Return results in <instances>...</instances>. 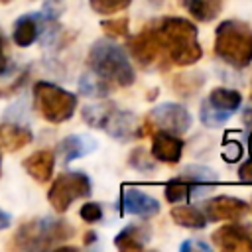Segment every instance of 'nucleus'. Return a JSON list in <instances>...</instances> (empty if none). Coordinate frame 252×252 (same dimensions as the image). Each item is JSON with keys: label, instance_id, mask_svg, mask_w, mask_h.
Wrapping results in <instances>:
<instances>
[{"label": "nucleus", "instance_id": "f257e3e1", "mask_svg": "<svg viewBox=\"0 0 252 252\" xmlns=\"http://www.w3.org/2000/svg\"><path fill=\"white\" fill-rule=\"evenodd\" d=\"M150 26L161 47L165 71L171 69L173 65L185 67L201 59L203 49L197 41V28L193 22L185 18L165 16L156 22H150Z\"/></svg>", "mask_w": 252, "mask_h": 252}, {"label": "nucleus", "instance_id": "f03ea898", "mask_svg": "<svg viewBox=\"0 0 252 252\" xmlns=\"http://www.w3.org/2000/svg\"><path fill=\"white\" fill-rule=\"evenodd\" d=\"M87 63L91 73L106 81L110 87H130L136 79L126 51L108 39H98L93 43Z\"/></svg>", "mask_w": 252, "mask_h": 252}, {"label": "nucleus", "instance_id": "7ed1b4c3", "mask_svg": "<svg viewBox=\"0 0 252 252\" xmlns=\"http://www.w3.org/2000/svg\"><path fill=\"white\" fill-rule=\"evenodd\" d=\"M75 228L61 219H30L16 230L12 238V248L18 250H49L57 248L59 242L71 238Z\"/></svg>", "mask_w": 252, "mask_h": 252}, {"label": "nucleus", "instance_id": "20e7f679", "mask_svg": "<svg viewBox=\"0 0 252 252\" xmlns=\"http://www.w3.org/2000/svg\"><path fill=\"white\" fill-rule=\"evenodd\" d=\"M215 53L230 67H248L252 63V28L240 20L220 22L215 33Z\"/></svg>", "mask_w": 252, "mask_h": 252}, {"label": "nucleus", "instance_id": "39448f33", "mask_svg": "<svg viewBox=\"0 0 252 252\" xmlns=\"http://www.w3.org/2000/svg\"><path fill=\"white\" fill-rule=\"evenodd\" d=\"M83 120L98 130H104L108 136L118 140L138 138V120L132 112L118 108L114 102H98L83 108Z\"/></svg>", "mask_w": 252, "mask_h": 252}, {"label": "nucleus", "instance_id": "423d86ee", "mask_svg": "<svg viewBox=\"0 0 252 252\" xmlns=\"http://www.w3.org/2000/svg\"><path fill=\"white\" fill-rule=\"evenodd\" d=\"M33 104L35 110L51 124L69 120L77 108V94L53 85L49 81H37L33 85Z\"/></svg>", "mask_w": 252, "mask_h": 252}, {"label": "nucleus", "instance_id": "0eeeda50", "mask_svg": "<svg viewBox=\"0 0 252 252\" xmlns=\"http://www.w3.org/2000/svg\"><path fill=\"white\" fill-rule=\"evenodd\" d=\"M91 195V179L83 171H63L47 191V201L57 213H65L73 201Z\"/></svg>", "mask_w": 252, "mask_h": 252}, {"label": "nucleus", "instance_id": "6e6552de", "mask_svg": "<svg viewBox=\"0 0 252 252\" xmlns=\"http://www.w3.org/2000/svg\"><path fill=\"white\" fill-rule=\"evenodd\" d=\"M242 102V96L238 91L234 89H226V87H215L207 100H203L201 104V122L205 126H219L222 122H226L234 110H238Z\"/></svg>", "mask_w": 252, "mask_h": 252}, {"label": "nucleus", "instance_id": "1a4fd4ad", "mask_svg": "<svg viewBox=\"0 0 252 252\" xmlns=\"http://www.w3.org/2000/svg\"><path fill=\"white\" fill-rule=\"evenodd\" d=\"M130 55L136 59V63L142 69H158V71H165L163 65V55H161V47L158 43V37L152 30V26L148 24L138 35H132L126 43Z\"/></svg>", "mask_w": 252, "mask_h": 252}, {"label": "nucleus", "instance_id": "9d476101", "mask_svg": "<svg viewBox=\"0 0 252 252\" xmlns=\"http://www.w3.org/2000/svg\"><path fill=\"white\" fill-rule=\"evenodd\" d=\"M150 120L154 122L156 130H165L171 134H185L191 128V114L185 106L177 102H163L156 106L150 114Z\"/></svg>", "mask_w": 252, "mask_h": 252}, {"label": "nucleus", "instance_id": "9b49d317", "mask_svg": "<svg viewBox=\"0 0 252 252\" xmlns=\"http://www.w3.org/2000/svg\"><path fill=\"white\" fill-rule=\"evenodd\" d=\"M248 211L250 207L246 201L228 195L213 197L203 205V213L207 220H240L246 217Z\"/></svg>", "mask_w": 252, "mask_h": 252}, {"label": "nucleus", "instance_id": "f8f14e48", "mask_svg": "<svg viewBox=\"0 0 252 252\" xmlns=\"http://www.w3.org/2000/svg\"><path fill=\"white\" fill-rule=\"evenodd\" d=\"M120 207L122 213L126 215H136L142 219H150L154 215L159 213V203L158 199H154L152 195L132 187V185H124L122 193H120Z\"/></svg>", "mask_w": 252, "mask_h": 252}, {"label": "nucleus", "instance_id": "ddd939ff", "mask_svg": "<svg viewBox=\"0 0 252 252\" xmlns=\"http://www.w3.org/2000/svg\"><path fill=\"white\" fill-rule=\"evenodd\" d=\"M55 14L51 16H43V14H26L20 16L14 22V30H12V39L18 47H30L32 43H35L39 39V35L43 33V28L47 26L49 20H53Z\"/></svg>", "mask_w": 252, "mask_h": 252}, {"label": "nucleus", "instance_id": "4468645a", "mask_svg": "<svg viewBox=\"0 0 252 252\" xmlns=\"http://www.w3.org/2000/svg\"><path fill=\"white\" fill-rule=\"evenodd\" d=\"M213 244L228 252H252V236L238 224H224L211 236Z\"/></svg>", "mask_w": 252, "mask_h": 252}, {"label": "nucleus", "instance_id": "2eb2a0df", "mask_svg": "<svg viewBox=\"0 0 252 252\" xmlns=\"http://www.w3.org/2000/svg\"><path fill=\"white\" fill-rule=\"evenodd\" d=\"M154 142H152V156L156 161H163V163H177L181 159V152H183V140L177 134L165 132V130H158L152 134Z\"/></svg>", "mask_w": 252, "mask_h": 252}, {"label": "nucleus", "instance_id": "dca6fc26", "mask_svg": "<svg viewBox=\"0 0 252 252\" xmlns=\"http://www.w3.org/2000/svg\"><path fill=\"white\" fill-rule=\"evenodd\" d=\"M211 189H213V183H201V181L193 179L191 175L181 173L179 177L165 183V199L169 203H181V201H187L195 195L207 193Z\"/></svg>", "mask_w": 252, "mask_h": 252}, {"label": "nucleus", "instance_id": "f3484780", "mask_svg": "<svg viewBox=\"0 0 252 252\" xmlns=\"http://www.w3.org/2000/svg\"><path fill=\"white\" fill-rule=\"evenodd\" d=\"M24 169L28 171L30 177H33L37 183H47L53 175V165H55V154L51 150H37L30 154L22 161Z\"/></svg>", "mask_w": 252, "mask_h": 252}, {"label": "nucleus", "instance_id": "a211bd4d", "mask_svg": "<svg viewBox=\"0 0 252 252\" xmlns=\"http://www.w3.org/2000/svg\"><path fill=\"white\" fill-rule=\"evenodd\" d=\"M94 150H96V142L93 138L83 136V134H71L59 142L57 156L63 159V163H69V161L79 159V158H83Z\"/></svg>", "mask_w": 252, "mask_h": 252}, {"label": "nucleus", "instance_id": "6ab92c4d", "mask_svg": "<svg viewBox=\"0 0 252 252\" xmlns=\"http://www.w3.org/2000/svg\"><path fill=\"white\" fill-rule=\"evenodd\" d=\"M150 240V230L148 226L142 224H128L126 228H122L116 238H114V246L122 252H140L146 248V242Z\"/></svg>", "mask_w": 252, "mask_h": 252}, {"label": "nucleus", "instance_id": "aec40b11", "mask_svg": "<svg viewBox=\"0 0 252 252\" xmlns=\"http://www.w3.org/2000/svg\"><path fill=\"white\" fill-rule=\"evenodd\" d=\"M32 130L22 126V124H2L0 126V150L4 152H18L24 146H28L32 142Z\"/></svg>", "mask_w": 252, "mask_h": 252}, {"label": "nucleus", "instance_id": "412c9836", "mask_svg": "<svg viewBox=\"0 0 252 252\" xmlns=\"http://www.w3.org/2000/svg\"><path fill=\"white\" fill-rule=\"evenodd\" d=\"M173 222H177L179 226H185V228H193V230H199V228H205V224L209 222L205 213L197 207H191V205H179V207H173L169 211Z\"/></svg>", "mask_w": 252, "mask_h": 252}, {"label": "nucleus", "instance_id": "4be33fe9", "mask_svg": "<svg viewBox=\"0 0 252 252\" xmlns=\"http://www.w3.org/2000/svg\"><path fill=\"white\" fill-rule=\"evenodd\" d=\"M181 6L197 22H211L222 10V0H181Z\"/></svg>", "mask_w": 252, "mask_h": 252}, {"label": "nucleus", "instance_id": "5701e85b", "mask_svg": "<svg viewBox=\"0 0 252 252\" xmlns=\"http://www.w3.org/2000/svg\"><path fill=\"white\" fill-rule=\"evenodd\" d=\"M203 75L201 73H191V75H175L169 81V87L179 94V96H193L201 85H203Z\"/></svg>", "mask_w": 252, "mask_h": 252}, {"label": "nucleus", "instance_id": "b1692460", "mask_svg": "<svg viewBox=\"0 0 252 252\" xmlns=\"http://www.w3.org/2000/svg\"><path fill=\"white\" fill-rule=\"evenodd\" d=\"M114 87H110L106 81H102L100 77H96L94 73H85L79 81V91L85 94V96H106Z\"/></svg>", "mask_w": 252, "mask_h": 252}, {"label": "nucleus", "instance_id": "393cba45", "mask_svg": "<svg viewBox=\"0 0 252 252\" xmlns=\"http://www.w3.org/2000/svg\"><path fill=\"white\" fill-rule=\"evenodd\" d=\"M89 4H91V8L96 14H100V16H112L116 12L126 10L132 4V0H89Z\"/></svg>", "mask_w": 252, "mask_h": 252}, {"label": "nucleus", "instance_id": "a878e982", "mask_svg": "<svg viewBox=\"0 0 252 252\" xmlns=\"http://www.w3.org/2000/svg\"><path fill=\"white\" fill-rule=\"evenodd\" d=\"M128 163L138 169V171H152L156 167V159L154 156L150 158V154L144 150V148H134L130 152V158H128Z\"/></svg>", "mask_w": 252, "mask_h": 252}, {"label": "nucleus", "instance_id": "bb28decb", "mask_svg": "<svg viewBox=\"0 0 252 252\" xmlns=\"http://www.w3.org/2000/svg\"><path fill=\"white\" fill-rule=\"evenodd\" d=\"M128 18H116V20H104L100 22V28L110 37H126L128 35Z\"/></svg>", "mask_w": 252, "mask_h": 252}, {"label": "nucleus", "instance_id": "cd10ccee", "mask_svg": "<svg viewBox=\"0 0 252 252\" xmlns=\"http://www.w3.org/2000/svg\"><path fill=\"white\" fill-rule=\"evenodd\" d=\"M79 215L85 222H98L102 219V207L98 203H85L81 209H79Z\"/></svg>", "mask_w": 252, "mask_h": 252}, {"label": "nucleus", "instance_id": "c85d7f7f", "mask_svg": "<svg viewBox=\"0 0 252 252\" xmlns=\"http://www.w3.org/2000/svg\"><path fill=\"white\" fill-rule=\"evenodd\" d=\"M240 156H242V146L238 142H226L222 146V158H224V161L232 163V161L240 159Z\"/></svg>", "mask_w": 252, "mask_h": 252}, {"label": "nucleus", "instance_id": "c756f323", "mask_svg": "<svg viewBox=\"0 0 252 252\" xmlns=\"http://www.w3.org/2000/svg\"><path fill=\"white\" fill-rule=\"evenodd\" d=\"M26 77H28V73H24L20 79H16L10 87H0V98H2V96H10V94H14V93H16V91L26 83Z\"/></svg>", "mask_w": 252, "mask_h": 252}, {"label": "nucleus", "instance_id": "7c9ffc66", "mask_svg": "<svg viewBox=\"0 0 252 252\" xmlns=\"http://www.w3.org/2000/svg\"><path fill=\"white\" fill-rule=\"evenodd\" d=\"M238 177L240 181L244 183H252V158L248 161H244L240 167H238Z\"/></svg>", "mask_w": 252, "mask_h": 252}, {"label": "nucleus", "instance_id": "2f4dec72", "mask_svg": "<svg viewBox=\"0 0 252 252\" xmlns=\"http://www.w3.org/2000/svg\"><path fill=\"white\" fill-rule=\"evenodd\" d=\"M4 37L0 33V77L8 73V57H6V51H4Z\"/></svg>", "mask_w": 252, "mask_h": 252}, {"label": "nucleus", "instance_id": "473e14b6", "mask_svg": "<svg viewBox=\"0 0 252 252\" xmlns=\"http://www.w3.org/2000/svg\"><path fill=\"white\" fill-rule=\"evenodd\" d=\"M10 222H12V217H10L6 211L0 209V230H6V228L10 226Z\"/></svg>", "mask_w": 252, "mask_h": 252}, {"label": "nucleus", "instance_id": "72a5a7b5", "mask_svg": "<svg viewBox=\"0 0 252 252\" xmlns=\"http://www.w3.org/2000/svg\"><path fill=\"white\" fill-rule=\"evenodd\" d=\"M242 122H244L246 126H250V128H252V106H250V108H246V110L242 112Z\"/></svg>", "mask_w": 252, "mask_h": 252}, {"label": "nucleus", "instance_id": "f704fd0d", "mask_svg": "<svg viewBox=\"0 0 252 252\" xmlns=\"http://www.w3.org/2000/svg\"><path fill=\"white\" fill-rule=\"evenodd\" d=\"M191 248H201V250H207V244H197V242H185L181 246V250H191Z\"/></svg>", "mask_w": 252, "mask_h": 252}, {"label": "nucleus", "instance_id": "c9c22d12", "mask_svg": "<svg viewBox=\"0 0 252 252\" xmlns=\"http://www.w3.org/2000/svg\"><path fill=\"white\" fill-rule=\"evenodd\" d=\"M96 240V234L94 232H87L85 234V244H91V242H94Z\"/></svg>", "mask_w": 252, "mask_h": 252}, {"label": "nucleus", "instance_id": "e433bc0d", "mask_svg": "<svg viewBox=\"0 0 252 252\" xmlns=\"http://www.w3.org/2000/svg\"><path fill=\"white\" fill-rule=\"evenodd\" d=\"M248 152H250V158H252V132L248 136Z\"/></svg>", "mask_w": 252, "mask_h": 252}, {"label": "nucleus", "instance_id": "4c0bfd02", "mask_svg": "<svg viewBox=\"0 0 252 252\" xmlns=\"http://www.w3.org/2000/svg\"><path fill=\"white\" fill-rule=\"evenodd\" d=\"M0 2H2V4H6V2H10V0H0Z\"/></svg>", "mask_w": 252, "mask_h": 252}, {"label": "nucleus", "instance_id": "58836bf2", "mask_svg": "<svg viewBox=\"0 0 252 252\" xmlns=\"http://www.w3.org/2000/svg\"><path fill=\"white\" fill-rule=\"evenodd\" d=\"M0 173H2V161H0Z\"/></svg>", "mask_w": 252, "mask_h": 252}, {"label": "nucleus", "instance_id": "ea45409f", "mask_svg": "<svg viewBox=\"0 0 252 252\" xmlns=\"http://www.w3.org/2000/svg\"><path fill=\"white\" fill-rule=\"evenodd\" d=\"M250 98H252V91H250Z\"/></svg>", "mask_w": 252, "mask_h": 252}, {"label": "nucleus", "instance_id": "a19ab883", "mask_svg": "<svg viewBox=\"0 0 252 252\" xmlns=\"http://www.w3.org/2000/svg\"><path fill=\"white\" fill-rule=\"evenodd\" d=\"M55 2H57V0H55Z\"/></svg>", "mask_w": 252, "mask_h": 252}]
</instances>
